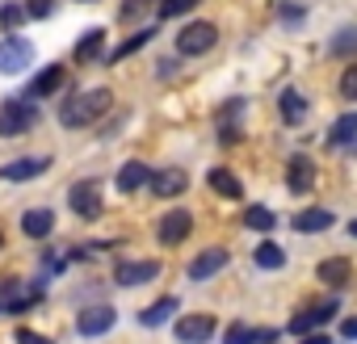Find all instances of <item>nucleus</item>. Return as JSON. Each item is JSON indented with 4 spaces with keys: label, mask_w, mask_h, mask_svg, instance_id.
Returning a JSON list of instances; mask_svg holds the SVG:
<instances>
[{
    "label": "nucleus",
    "mask_w": 357,
    "mask_h": 344,
    "mask_svg": "<svg viewBox=\"0 0 357 344\" xmlns=\"http://www.w3.org/2000/svg\"><path fill=\"white\" fill-rule=\"evenodd\" d=\"M143 181H151V168H147L143 159H126V164L118 168V181H114V185H118L122 194H135Z\"/></svg>",
    "instance_id": "nucleus-20"
},
{
    "label": "nucleus",
    "mask_w": 357,
    "mask_h": 344,
    "mask_svg": "<svg viewBox=\"0 0 357 344\" xmlns=\"http://www.w3.org/2000/svg\"><path fill=\"white\" fill-rule=\"evenodd\" d=\"M240 114H244V97H231L219 105V126H240Z\"/></svg>",
    "instance_id": "nucleus-31"
},
{
    "label": "nucleus",
    "mask_w": 357,
    "mask_h": 344,
    "mask_svg": "<svg viewBox=\"0 0 357 344\" xmlns=\"http://www.w3.org/2000/svg\"><path fill=\"white\" fill-rule=\"evenodd\" d=\"M340 336H344V340H357V315H353V319H344V323H340Z\"/></svg>",
    "instance_id": "nucleus-38"
},
{
    "label": "nucleus",
    "mask_w": 357,
    "mask_h": 344,
    "mask_svg": "<svg viewBox=\"0 0 357 344\" xmlns=\"http://www.w3.org/2000/svg\"><path fill=\"white\" fill-rule=\"evenodd\" d=\"M303 13H307L303 5H286V9H282V22H286V26H303Z\"/></svg>",
    "instance_id": "nucleus-37"
},
{
    "label": "nucleus",
    "mask_w": 357,
    "mask_h": 344,
    "mask_svg": "<svg viewBox=\"0 0 357 344\" xmlns=\"http://www.w3.org/2000/svg\"><path fill=\"white\" fill-rule=\"evenodd\" d=\"M63 80H68V68H63V63H51V68H43V72L30 80V97H34V101H38V97H51V93L63 88Z\"/></svg>",
    "instance_id": "nucleus-15"
},
{
    "label": "nucleus",
    "mask_w": 357,
    "mask_h": 344,
    "mask_svg": "<svg viewBox=\"0 0 357 344\" xmlns=\"http://www.w3.org/2000/svg\"><path fill=\"white\" fill-rule=\"evenodd\" d=\"M303 344H332L328 336H303Z\"/></svg>",
    "instance_id": "nucleus-39"
},
{
    "label": "nucleus",
    "mask_w": 357,
    "mask_h": 344,
    "mask_svg": "<svg viewBox=\"0 0 357 344\" xmlns=\"http://www.w3.org/2000/svg\"><path fill=\"white\" fill-rule=\"evenodd\" d=\"M252 260H257V269H282L286 265V248L282 244H273V240H265V244H257V252H252Z\"/></svg>",
    "instance_id": "nucleus-24"
},
{
    "label": "nucleus",
    "mask_w": 357,
    "mask_h": 344,
    "mask_svg": "<svg viewBox=\"0 0 357 344\" xmlns=\"http://www.w3.org/2000/svg\"><path fill=\"white\" fill-rule=\"evenodd\" d=\"M109 105H114V93H109V88H89V93H76V97H68V101L59 105V122H63L68 130L93 126L101 114H109Z\"/></svg>",
    "instance_id": "nucleus-1"
},
{
    "label": "nucleus",
    "mask_w": 357,
    "mask_h": 344,
    "mask_svg": "<svg viewBox=\"0 0 357 344\" xmlns=\"http://www.w3.org/2000/svg\"><path fill=\"white\" fill-rule=\"evenodd\" d=\"M114 319H118L114 306H101V302H97V306H84V311L76 315V331H80V336H105V331L114 327Z\"/></svg>",
    "instance_id": "nucleus-10"
},
{
    "label": "nucleus",
    "mask_w": 357,
    "mask_h": 344,
    "mask_svg": "<svg viewBox=\"0 0 357 344\" xmlns=\"http://www.w3.org/2000/svg\"><path fill=\"white\" fill-rule=\"evenodd\" d=\"M68 206L80 219H101V185L97 181H76L68 189Z\"/></svg>",
    "instance_id": "nucleus-5"
},
{
    "label": "nucleus",
    "mask_w": 357,
    "mask_h": 344,
    "mask_svg": "<svg viewBox=\"0 0 357 344\" xmlns=\"http://www.w3.org/2000/svg\"><path fill=\"white\" fill-rule=\"evenodd\" d=\"M223 344H257V331L248 327V323H227V331H223Z\"/></svg>",
    "instance_id": "nucleus-30"
},
{
    "label": "nucleus",
    "mask_w": 357,
    "mask_h": 344,
    "mask_svg": "<svg viewBox=\"0 0 357 344\" xmlns=\"http://www.w3.org/2000/svg\"><path fill=\"white\" fill-rule=\"evenodd\" d=\"M340 97H344V101H357V68H349V72L340 76Z\"/></svg>",
    "instance_id": "nucleus-35"
},
{
    "label": "nucleus",
    "mask_w": 357,
    "mask_h": 344,
    "mask_svg": "<svg viewBox=\"0 0 357 344\" xmlns=\"http://www.w3.org/2000/svg\"><path fill=\"white\" fill-rule=\"evenodd\" d=\"M47 164L51 159H43V155H34V159H13V164H5L0 168V181H30V177H38V172H47Z\"/></svg>",
    "instance_id": "nucleus-18"
},
{
    "label": "nucleus",
    "mask_w": 357,
    "mask_h": 344,
    "mask_svg": "<svg viewBox=\"0 0 357 344\" xmlns=\"http://www.w3.org/2000/svg\"><path fill=\"white\" fill-rule=\"evenodd\" d=\"M147 5H151V0H122L118 17H122V22H139V17L147 13Z\"/></svg>",
    "instance_id": "nucleus-33"
},
{
    "label": "nucleus",
    "mask_w": 357,
    "mask_h": 344,
    "mask_svg": "<svg viewBox=\"0 0 357 344\" xmlns=\"http://www.w3.org/2000/svg\"><path fill=\"white\" fill-rule=\"evenodd\" d=\"M101 47H105V30H89V34L76 38L72 59H76V63H97V59H101Z\"/></svg>",
    "instance_id": "nucleus-21"
},
{
    "label": "nucleus",
    "mask_w": 357,
    "mask_h": 344,
    "mask_svg": "<svg viewBox=\"0 0 357 344\" xmlns=\"http://www.w3.org/2000/svg\"><path fill=\"white\" fill-rule=\"evenodd\" d=\"M332 223H336V214H332V210H303V214H294V219H290V227H294V231H303V235L328 231Z\"/></svg>",
    "instance_id": "nucleus-22"
},
{
    "label": "nucleus",
    "mask_w": 357,
    "mask_h": 344,
    "mask_svg": "<svg viewBox=\"0 0 357 344\" xmlns=\"http://www.w3.org/2000/svg\"><path fill=\"white\" fill-rule=\"evenodd\" d=\"M34 63V42L22 38V34H9L5 42H0V72L5 76H17Z\"/></svg>",
    "instance_id": "nucleus-3"
},
{
    "label": "nucleus",
    "mask_w": 357,
    "mask_h": 344,
    "mask_svg": "<svg viewBox=\"0 0 357 344\" xmlns=\"http://www.w3.org/2000/svg\"><path fill=\"white\" fill-rule=\"evenodd\" d=\"M244 223H248L252 231H273V227H278V214H273L269 206H248V210H244Z\"/></svg>",
    "instance_id": "nucleus-28"
},
{
    "label": "nucleus",
    "mask_w": 357,
    "mask_h": 344,
    "mask_svg": "<svg viewBox=\"0 0 357 344\" xmlns=\"http://www.w3.org/2000/svg\"><path fill=\"white\" fill-rule=\"evenodd\" d=\"M328 51H332V55H340V59H349V55H357V26H340V30L332 34V42H328Z\"/></svg>",
    "instance_id": "nucleus-26"
},
{
    "label": "nucleus",
    "mask_w": 357,
    "mask_h": 344,
    "mask_svg": "<svg viewBox=\"0 0 357 344\" xmlns=\"http://www.w3.org/2000/svg\"><path fill=\"white\" fill-rule=\"evenodd\" d=\"M206 181H211V189H215L219 198H227V202L244 198V185H240V177H236L231 168H211V172H206Z\"/></svg>",
    "instance_id": "nucleus-17"
},
{
    "label": "nucleus",
    "mask_w": 357,
    "mask_h": 344,
    "mask_svg": "<svg viewBox=\"0 0 357 344\" xmlns=\"http://www.w3.org/2000/svg\"><path fill=\"white\" fill-rule=\"evenodd\" d=\"M13 340H17V344H51L47 336H38V331H30V327H17V331H13Z\"/></svg>",
    "instance_id": "nucleus-36"
},
{
    "label": "nucleus",
    "mask_w": 357,
    "mask_h": 344,
    "mask_svg": "<svg viewBox=\"0 0 357 344\" xmlns=\"http://www.w3.org/2000/svg\"><path fill=\"white\" fill-rule=\"evenodd\" d=\"M151 198H176V194H185V185H190V177H185V168H160V172H151Z\"/></svg>",
    "instance_id": "nucleus-11"
},
{
    "label": "nucleus",
    "mask_w": 357,
    "mask_h": 344,
    "mask_svg": "<svg viewBox=\"0 0 357 344\" xmlns=\"http://www.w3.org/2000/svg\"><path fill=\"white\" fill-rule=\"evenodd\" d=\"M315 277H319L324 286L340 290V286H349V281H353V260H349V256H328V260H319V265H315Z\"/></svg>",
    "instance_id": "nucleus-13"
},
{
    "label": "nucleus",
    "mask_w": 357,
    "mask_h": 344,
    "mask_svg": "<svg viewBox=\"0 0 357 344\" xmlns=\"http://www.w3.org/2000/svg\"><path fill=\"white\" fill-rule=\"evenodd\" d=\"M349 235H353V240H357V219H353V223H349Z\"/></svg>",
    "instance_id": "nucleus-40"
},
{
    "label": "nucleus",
    "mask_w": 357,
    "mask_h": 344,
    "mask_svg": "<svg viewBox=\"0 0 357 344\" xmlns=\"http://www.w3.org/2000/svg\"><path fill=\"white\" fill-rule=\"evenodd\" d=\"M172 315H176V298L168 294V298H160V302L143 306V311H139V323H143V327H164Z\"/></svg>",
    "instance_id": "nucleus-23"
},
{
    "label": "nucleus",
    "mask_w": 357,
    "mask_h": 344,
    "mask_svg": "<svg viewBox=\"0 0 357 344\" xmlns=\"http://www.w3.org/2000/svg\"><path fill=\"white\" fill-rule=\"evenodd\" d=\"M190 231H194V214H190V210H168V214H160V227H155V235H160L164 248L185 244Z\"/></svg>",
    "instance_id": "nucleus-6"
},
{
    "label": "nucleus",
    "mask_w": 357,
    "mask_h": 344,
    "mask_svg": "<svg viewBox=\"0 0 357 344\" xmlns=\"http://www.w3.org/2000/svg\"><path fill=\"white\" fill-rule=\"evenodd\" d=\"M336 311H340V298H328V302H319V306H307V311H298V315L286 323V331H290V336H307L311 327H324Z\"/></svg>",
    "instance_id": "nucleus-7"
},
{
    "label": "nucleus",
    "mask_w": 357,
    "mask_h": 344,
    "mask_svg": "<svg viewBox=\"0 0 357 344\" xmlns=\"http://www.w3.org/2000/svg\"><path fill=\"white\" fill-rule=\"evenodd\" d=\"M26 17H30V13H26V5H17V0H9V5L0 9V26H5L9 34H13V30H17V26L26 22Z\"/></svg>",
    "instance_id": "nucleus-29"
},
{
    "label": "nucleus",
    "mask_w": 357,
    "mask_h": 344,
    "mask_svg": "<svg viewBox=\"0 0 357 344\" xmlns=\"http://www.w3.org/2000/svg\"><path fill=\"white\" fill-rule=\"evenodd\" d=\"M278 109H282V122H286V126H303V118H307V97H303L298 88H282Z\"/></svg>",
    "instance_id": "nucleus-19"
},
{
    "label": "nucleus",
    "mask_w": 357,
    "mask_h": 344,
    "mask_svg": "<svg viewBox=\"0 0 357 344\" xmlns=\"http://www.w3.org/2000/svg\"><path fill=\"white\" fill-rule=\"evenodd\" d=\"M223 265H227V248H206L190 260V281H211Z\"/></svg>",
    "instance_id": "nucleus-14"
},
{
    "label": "nucleus",
    "mask_w": 357,
    "mask_h": 344,
    "mask_svg": "<svg viewBox=\"0 0 357 344\" xmlns=\"http://www.w3.org/2000/svg\"><path fill=\"white\" fill-rule=\"evenodd\" d=\"M315 185V159L311 155H290L286 164V189L290 194H307Z\"/></svg>",
    "instance_id": "nucleus-12"
},
{
    "label": "nucleus",
    "mask_w": 357,
    "mask_h": 344,
    "mask_svg": "<svg viewBox=\"0 0 357 344\" xmlns=\"http://www.w3.org/2000/svg\"><path fill=\"white\" fill-rule=\"evenodd\" d=\"M211 47H219V26L215 22H185L181 30H176V55H206Z\"/></svg>",
    "instance_id": "nucleus-2"
},
{
    "label": "nucleus",
    "mask_w": 357,
    "mask_h": 344,
    "mask_svg": "<svg viewBox=\"0 0 357 344\" xmlns=\"http://www.w3.org/2000/svg\"><path fill=\"white\" fill-rule=\"evenodd\" d=\"M55 5H59V0H26V13L30 17H51Z\"/></svg>",
    "instance_id": "nucleus-34"
},
{
    "label": "nucleus",
    "mask_w": 357,
    "mask_h": 344,
    "mask_svg": "<svg viewBox=\"0 0 357 344\" xmlns=\"http://www.w3.org/2000/svg\"><path fill=\"white\" fill-rule=\"evenodd\" d=\"M176 340H181V344H206L211 336H215V315H181V319H176Z\"/></svg>",
    "instance_id": "nucleus-9"
},
{
    "label": "nucleus",
    "mask_w": 357,
    "mask_h": 344,
    "mask_svg": "<svg viewBox=\"0 0 357 344\" xmlns=\"http://www.w3.org/2000/svg\"><path fill=\"white\" fill-rule=\"evenodd\" d=\"M155 277H160V260H118L114 265V281L126 286V290H135L143 281H155Z\"/></svg>",
    "instance_id": "nucleus-8"
},
{
    "label": "nucleus",
    "mask_w": 357,
    "mask_h": 344,
    "mask_svg": "<svg viewBox=\"0 0 357 344\" xmlns=\"http://www.w3.org/2000/svg\"><path fill=\"white\" fill-rule=\"evenodd\" d=\"M198 5V0H160V17H181Z\"/></svg>",
    "instance_id": "nucleus-32"
},
{
    "label": "nucleus",
    "mask_w": 357,
    "mask_h": 344,
    "mask_svg": "<svg viewBox=\"0 0 357 344\" xmlns=\"http://www.w3.org/2000/svg\"><path fill=\"white\" fill-rule=\"evenodd\" d=\"M357 139V114H344L332 130H328V147H353Z\"/></svg>",
    "instance_id": "nucleus-25"
},
{
    "label": "nucleus",
    "mask_w": 357,
    "mask_h": 344,
    "mask_svg": "<svg viewBox=\"0 0 357 344\" xmlns=\"http://www.w3.org/2000/svg\"><path fill=\"white\" fill-rule=\"evenodd\" d=\"M34 122H38V109L30 101H5V109H0V134H5V139L26 134Z\"/></svg>",
    "instance_id": "nucleus-4"
},
{
    "label": "nucleus",
    "mask_w": 357,
    "mask_h": 344,
    "mask_svg": "<svg viewBox=\"0 0 357 344\" xmlns=\"http://www.w3.org/2000/svg\"><path fill=\"white\" fill-rule=\"evenodd\" d=\"M0 248H5V235H0Z\"/></svg>",
    "instance_id": "nucleus-41"
},
{
    "label": "nucleus",
    "mask_w": 357,
    "mask_h": 344,
    "mask_svg": "<svg viewBox=\"0 0 357 344\" xmlns=\"http://www.w3.org/2000/svg\"><path fill=\"white\" fill-rule=\"evenodd\" d=\"M151 38H155V30H151V26H147V30H139V34H135V38H126V42H122V47H114V51H109V55H105V59H109V63H118V59H130V55H135V51H139V47H147V42H151Z\"/></svg>",
    "instance_id": "nucleus-27"
},
{
    "label": "nucleus",
    "mask_w": 357,
    "mask_h": 344,
    "mask_svg": "<svg viewBox=\"0 0 357 344\" xmlns=\"http://www.w3.org/2000/svg\"><path fill=\"white\" fill-rule=\"evenodd\" d=\"M22 231H26L30 240H47V235L55 231V210H51V206L26 210V214H22Z\"/></svg>",
    "instance_id": "nucleus-16"
}]
</instances>
